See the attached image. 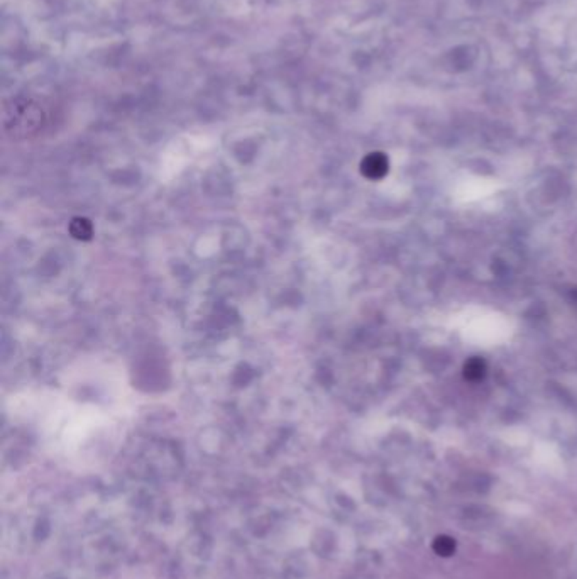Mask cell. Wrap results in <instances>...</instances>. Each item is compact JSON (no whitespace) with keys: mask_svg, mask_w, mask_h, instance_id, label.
Masks as SVG:
<instances>
[{"mask_svg":"<svg viewBox=\"0 0 577 579\" xmlns=\"http://www.w3.org/2000/svg\"><path fill=\"white\" fill-rule=\"evenodd\" d=\"M388 171V159L381 152H372L363 163V173L370 178H381Z\"/></svg>","mask_w":577,"mask_h":579,"instance_id":"cell-1","label":"cell"},{"mask_svg":"<svg viewBox=\"0 0 577 579\" xmlns=\"http://www.w3.org/2000/svg\"><path fill=\"white\" fill-rule=\"evenodd\" d=\"M486 376V363L481 358H471L469 361L464 364V378L467 381H481Z\"/></svg>","mask_w":577,"mask_h":579,"instance_id":"cell-2","label":"cell"},{"mask_svg":"<svg viewBox=\"0 0 577 579\" xmlns=\"http://www.w3.org/2000/svg\"><path fill=\"white\" fill-rule=\"evenodd\" d=\"M433 552L440 557H449L455 552V541L449 535H439L432 544Z\"/></svg>","mask_w":577,"mask_h":579,"instance_id":"cell-3","label":"cell"},{"mask_svg":"<svg viewBox=\"0 0 577 579\" xmlns=\"http://www.w3.org/2000/svg\"><path fill=\"white\" fill-rule=\"evenodd\" d=\"M572 298H574V302L577 304V288L574 291H572Z\"/></svg>","mask_w":577,"mask_h":579,"instance_id":"cell-4","label":"cell"}]
</instances>
